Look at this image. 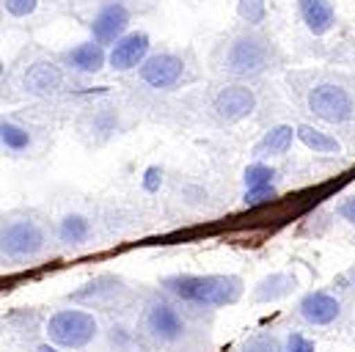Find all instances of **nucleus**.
Instances as JSON below:
<instances>
[{"label": "nucleus", "mask_w": 355, "mask_h": 352, "mask_svg": "<svg viewBox=\"0 0 355 352\" xmlns=\"http://www.w3.org/2000/svg\"><path fill=\"white\" fill-rule=\"evenodd\" d=\"M163 286L179 300L196 306H232L243 294V281L237 275H168Z\"/></svg>", "instance_id": "obj_1"}, {"label": "nucleus", "mask_w": 355, "mask_h": 352, "mask_svg": "<svg viewBox=\"0 0 355 352\" xmlns=\"http://www.w3.org/2000/svg\"><path fill=\"white\" fill-rule=\"evenodd\" d=\"M47 339L67 350H83L96 339V319L80 308H61L47 319Z\"/></svg>", "instance_id": "obj_2"}, {"label": "nucleus", "mask_w": 355, "mask_h": 352, "mask_svg": "<svg viewBox=\"0 0 355 352\" xmlns=\"http://www.w3.org/2000/svg\"><path fill=\"white\" fill-rule=\"evenodd\" d=\"M270 42L262 36H237L226 47L223 69L234 78H257L270 67Z\"/></svg>", "instance_id": "obj_3"}, {"label": "nucleus", "mask_w": 355, "mask_h": 352, "mask_svg": "<svg viewBox=\"0 0 355 352\" xmlns=\"http://www.w3.org/2000/svg\"><path fill=\"white\" fill-rule=\"evenodd\" d=\"M3 259L22 262L44 251V231L33 220H8L3 226Z\"/></svg>", "instance_id": "obj_4"}, {"label": "nucleus", "mask_w": 355, "mask_h": 352, "mask_svg": "<svg viewBox=\"0 0 355 352\" xmlns=\"http://www.w3.org/2000/svg\"><path fill=\"white\" fill-rule=\"evenodd\" d=\"M309 110L328 124H345L355 113L353 94L336 83H320L309 91Z\"/></svg>", "instance_id": "obj_5"}, {"label": "nucleus", "mask_w": 355, "mask_h": 352, "mask_svg": "<svg viewBox=\"0 0 355 352\" xmlns=\"http://www.w3.org/2000/svg\"><path fill=\"white\" fill-rule=\"evenodd\" d=\"M254 107H257V96H254L251 88H245V86L220 88V91L215 94V99H212L215 116H218L220 121H226V124H234V121L248 118V116L254 113Z\"/></svg>", "instance_id": "obj_6"}, {"label": "nucleus", "mask_w": 355, "mask_h": 352, "mask_svg": "<svg viewBox=\"0 0 355 352\" xmlns=\"http://www.w3.org/2000/svg\"><path fill=\"white\" fill-rule=\"evenodd\" d=\"M182 78H184V61L174 53H157L141 64V80L152 88H174Z\"/></svg>", "instance_id": "obj_7"}, {"label": "nucleus", "mask_w": 355, "mask_h": 352, "mask_svg": "<svg viewBox=\"0 0 355 352\" xmlns=\"http://www.w3.org/2000/svg\"><path fill=\"white\" fill-rule=\"evenodd\" d=\"M127 25H130V11H127V6L110 0V3H105V6L94 14V19H91V36H94V42H99V44H110V42H119V39L124 36Z\"/></svg>", "instance_id": "obj_8"}, {"label": "nucleus", "mask_w": 355, "mask_h": 352, "mask_svg": "<svg viewBox=\"0 0 355 352\" xmlns=\"http://www.w3.org/2000/svg\"><path fill=\"white\" fill-rule=\"evenodd\" d=\"M149 58V36L144 30H132V33H124L113 50L107 53V64L110 69L116 72H130L135 67H141L144 61Z\"/></svg>", "instance_id": "obj_9"}, {"label": "nucleus", "mask_w": 355, "mask_h": 352, "mask_svg": "<svg viewBox=\"0 0 355 352\" xmlns=\"http://www.w3.org/2000/svg\"><path fill=\"white\" fill-rule=\"evenodd\" d=\"M146 331L152 339H160V342H174L182 336L184 331V322L179 317V311L168 303H155L149 306L146 311Z\"/></svg>", "instance_id": "obj_10"}, {"label": "nucleus", "mask_w": 355, "mask_h": 352, "mask_svg": "<svg viewBox=\"0 0 355 352\" xmlns=\"http://www.w3.org/2000/svg\"><path fill=\"white\" fill-rule=\"evenodd\" d=\"M297 311L309 325H331L339 319L342 303L328 292H309V294H303Z\"/></svg>", "instance_id": "obj_11"}, {"label": "nucleus", "mask_w": 355, "mask_h": 352, "mask_svg": "<svg viewBox=\"0 0 355 352\" xmlns=\"http://www.w3.org/2000/svg\"><path fill=\"white\" fill-rule=\"evenodd\" d=\"M22 86H25L28 94L47 96V94H55L58 88L64 86V72H61V67H55L50 61H36V64H31L25 69Z\"/></svg>", "instance_id": "obj_12"}, {"label": "nucleus", "mask_w": 355, "mask_h": 352, "mask_svg": "<svg viewBox=\"0 0 355 352\" xmlns=\"http://www.w3.org/2000/svg\"><path fill=\"white\" fill-rule=\"evenodd\" d=\"M297 11L314 36H322L336 25V11L328 0H297Z\"/></svg>", "instance_id": "obj_13"}, {"label": "nucleus", "mask_w": 355, "mask_h": 352, "mask_svg": "<svg viewBox=\"0 0 355 352\" xmlns=\"http://www.w3.org/2000/svg\"><path fill=\"white\" fill-rule=\"evenodd\" d=\"M64 61H67V64H69L75 72L94 75V72H99V69L105 67L107 55H105V47H102L99 42H86V44L72 47V50L64 55Z\"/></svg>", "instance_id": "obj_14"}, {"label": "nucleus", "mask_w": 355, "mask_h": 352, "mask_svg": "<svg viewBox=\"0 0 355 352\" xmlns=\"http://www.w3.org/2000/svg\"><path fill=\"white\" fill-rule=\"evenodd\" d=\"M295 138H297V127L292 130L289 124H278V127H272L265 138L257 143L254 155L257 157H281V155L289 152V146H292Z\"/></svg>", "instance_id": "obj_15"}, {"label": "nucleus", "mask_w": 355, "mask_h": 352, "mask_svg": "<svg viewBox=\"0 0 355 352\" xmlns=\"http://www.w3.org/2000/svg\"><path fill=\"white\" fill-rule=\"evenodd\" d=\"M121 292H124V286L116 278H99V281L86 283L80 292H75L72 300H80V303H107V300H113Z\"/></svg>", "instance_id": "obj_16"}, {"label": "nucleus", "mask_w": 355, "mask_h": 352, "mask_svg": "<svg viewBox=\"0 0 355 352\" xmlns=\"http://www.w3.org/2000/svg\"><path fill=\"white\" fill-rule=\"evenodd\" d=\"M297 141H300L306 149H311L314 155H339V152H342V143H339L336 138H331L328 132L314 130L311 124H300V127H297Z\"/></svg>", "instance_id": "obj_17"}, {"label": "nucleus", "mask_w": 355, "mask_h": 352, "mask_svg": "<svg viewBox=\"0 0 355 352\" xmlns=\"http://www.w3.org/2000/svg\"><path fill=\"white\" fill-rule=\"evenodd\" d=\"M292 289H295V278H292V275H286V272H272V275H267V278H262V281L257 283L254 297H257L259 303L281 300V297H286Z\"/></svg>", "instance_id": "obj_18"}, {"label": "nucleus", "mask_w": 355, "mask_h": 352, "mask_svg": "<svg viewBox=\"0 0 355 352\" xmlns=\"http://www.w3.org/2000/svg\"><path fill=\"white\" fill-rule=\"evenodd\" d=\"M0 141H3V149L11 152V155H19V152H28L33 138L25 127L14 124V121H3L0 124Z\"/></svg>", "instance_id": "obj_19"}, {"label": "nucleus", "mask_w": 355, "mask_h": 352, "mask_svg": "<svg viewBox=\"0 0 355 352\" xmlns=\"http://www.w3.org/2000/svg\"><path fill=\"white\" fill-rule=\"evenodd\" d=\"M89 234H91V223L83 215H67L58 223V237L67 245H80V243L89 240Z\"/></svg>", "instance_id": "obj_20"}, {"label": "nucleus", "mask_w": 355, "mask_h": 352, "mask_svg": "<svg viewBox=\"0 0 355 352\" xmlns=\"http://www.w3.org/2000/svg\"><path fill=\"white\" fill-rule=\"evenodd\" d=\"M237 14H240L243 22L259 25V22H265V17H267L265 0H237Z\"/></svg>", "instance_id": "obj_21"}, {"label": "nucleus", "mask_w": 355, "mask_h": 352, "mask_svg": "<svg viewBox=\"0 0 355 352\" xmlns=\"http://www.w3.org/2000/svg\"><path fill=\"white\" fill-rule=\"evenodd\" d=\"M275 179V171L270 166H262V163H254L245 168V187L254 190V187H270Z\"/></svg>", "instance_id": "obj_22"}, {"label": "nucleus", "mask_w": 355, "mask_h": 352, "mask_svg": "<svg viewBox=\"0 0 355 352\" xmlns=\"http://www.w3.org/2000/svg\"><path fill=\"white\" fill-rule=\"evenodd\" d=\"M240 352H284V347H281V342H278L275 336L259 333V336H251V339L243 344Z\"/></svg>", "instance_id": "obj_23"}, {"label": "nucleus", "mask_w": 355, "mask_h": 352, "mask_svg": "<svg viewBox=\"0 0 355 352\" xmlns=\"http://www.w3.org/2000/svg\"><path fill=\"white\" fill-rule=\"evenodd\" d=\"M36 6H39V0H3V8L11 17H28L36 11Z\"/></svg>", "instance_id": "obj_24"}, {"label": "nucleus", "mask_w": 355, "mask_h": 352, "mask_svg": "<svg viewBox=\"0 0 355 352\" xmlns=\"http://www.w3.org/2000/svg\"><path fill=\"white\" fill-rule=\"evenodd\" d=\"M270 198H275V187L270 184V187H254V190H245V206H257V204H262V201H270Z\"/></svg>", "instance_id": "obj_25"}, {"label": "nucleus", "mask_w": 355, "mask_h": 352, "mask_svg": "<svg viewBox=\"0 0 355 352\" xmlns=\"http://www.w3.org/2000/svg\"><path fill=\"white\" fill-rule=\"evenodd\" d=\"M284 352H314V342L306 339L303 333H289L286 336V347Z\"/></svg>", "instance_id": "obj_26"}, {"label": "nucleus", "mask_w": 355, "mask_h": 352, "mask_svg": "<svg viewBox=\"0 0 355 352\" xmlns=\"http://www.w3.org/2000/svg\"><path fill=\"white\" fill-rule=\"evenodd\" d=\"M132 342V333L124 328V325H113L110 328V344L113 347H127Z\"/></svg>", "instance_id": "obj_27"}, {"label": "nucleus", "mask_w": 355, "mask_h": 352, "mask_svg": "<svg viewBox=\"0 0 355 352\" xmlns=\"http://www.w3.org/2000/svg\"><path fill=\"white\" fill-rule=\"evenodd\" d=\"M160 182H163V171H160V168H149V171H146V179H144V187H146L149 193H155V190L160 187Z\"/></svg>", "instance_id": "obj_28"}, {"label": "nucleus", "mask_w": 355, "mask_h": 352, "mask_svg": "<svg viewBox=\"0 0 355 352\" xmlns=\"http://www.w3.org/2000/svg\"><path fill=\"white\" fill-rule=\"evenodd\" d=\"M339 215H342L347 223H353V226H355V195H353V198H347V201L339 206Z\"/></svg>", "instance_id": "obj_29"}, {"label": "nucleus", "mask_w": 355, "mask_h": 352, "mask_svg": "<svg viewBox=\"0 0 355 352\" xmlns=\"http://www.w3.org/2000/svg\"><path fill=\"white\" fill-rule=\"evenodd\" d=\"M36 352H58V350H55V347H50V344H42Z\"/></svg>", "instance_id": "obj_30"}]
</instances>
